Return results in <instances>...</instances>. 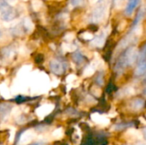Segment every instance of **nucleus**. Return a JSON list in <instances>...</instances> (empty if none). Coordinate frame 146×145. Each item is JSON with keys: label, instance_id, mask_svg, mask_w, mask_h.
Returning <instances> with one entry per match:
<instances>
[{"label": "nucleus", "instance_id": "f257e3e1", "mask_svg": "<svg viewBox=\"0 0 146 145\" xmlns=\"http://www.w3.org/2000/svg\"><path fill=\"white\" fill-rule=\"evenodd\" d=\"M136 60H138V53L133 46L125 49L117 57L114 64V71L117 74L121 73L132 65Z\"/></svg>", "mask_w": 146, "mask_h": 145}, {"label": "nucleus", "instance_id": "f03ea898", "mask_svg": "<svg viewBox=\"0 0 146 145\" xmlns=\"http://www.w3.org/2000/svg\"><path fill=\"white\" fill-rule=\"evenodd\" d=\"M109 5V0H98L96 3L92 13V19L93 20V23L98 22L102 19L104 18L107 7Z\"/></svg>", "mask_w": 146, "mask_h": 145}, {"label": "nucleus", "instance_id": "7ed1b4c3", "mask_svg": "<svg viewBox=\"0 0 146 145\" xmlns=\"http://www.w3.org/2000/svg\"><path fill=\"white\" fill-rule=\"evenodd\" d=\"M108 144L104 133H88L81 142L80 145H106Z\"/></svg>", "mask_w": 146, "mask_h": 145}, {"label": "nucleus", "instance_id": "20e7f679", "mask_svg": "<svg viewBox=\"0 0 146 145\" xmlns=\"http://www.w3.org/2000/svg\"><path fill=\"white\" fill-rule=\"evenodd\" d=\"M50 69L54 74L61 76L67 71L68 62L62 57H56L50 62Z\"/></svg>", "mask_w": 146, "mask_h": 145}, {"label": "nucleus", "instance_id": "39448f33", "mask_svg": "<svg viewBox=\"0 0 146 145\" xmlns=\"http://www.w3.org/2000/svg\"><path fill=\"white\" fill-rule=\"evenodd\" d=\"M33 24L32 21L29 18H25L24 20L21 21V23H19L15 27H13L12 32H14L16 35L28 33L33 30Z\"/></svg>", "mask_w": 146, "mask_h": 145}, {"label": "nucleus", "instance_id": "423d86ee", "mask_svg": "<svg viewBox=\"0 0 146 145\" xmlns=\"http://www.w3.org/2000/svg\"><path fill=\"white\" fill-rule=\"evenodd\" d=\"M128 108L133 112H141L146 109V100L140 97H133L128 102Z\"/></svg>", "mask_w": 146, "mask_h": 145}, {"label": "nucleus", "instance_id": "0eeeda50", "mask_svg": "<svg viewBox=\"0 0 146 145\" xmlns=\"http://www.w3.org/2000/svg\"><path fill=\"white\" fill-rule=\"evenodd\" d=\"M18 16L17 10L12 6H9L6 9L1 12V19L4 21H11Z\"/></svg>", "mask_w": 146, "mask_h": 145}, {"label": "nucleus", "instance_id": "6e6552de", "mask_svg": "<svg viewBox=\"0 0 146 145\" xmlns=\"http://www.w3.org/2000/svg\"><path fill=\"white\" fill-rule=\"evenodd\" d=\"M72 60L78 66H81V65H84L86 62H88L87 57L86 56H84L79 50H76L72 54Z\"/></svg>", "mask_w": 146, "mask_h": 145}, {"label": "nucleus", "instance_id": "1a4fd4ad", "mask_svg": "<svg viewBox=\"0 0 146 145\" xmlns=\"http://www.w3.org/2000/svg\"><path fill=\"white\" fill-rule=\"evenodd\" d=\"M134 75L136 77H145L146 76V60L138 62V66L135 68Z\"/></svg>", "mask_w": 146, "mask_h": 145}, {"label": "nucleus", "instance_id": "9d476101", "mask_svg": "<svg viewBox=\"0 0 146 145\" xmlns=\"http://www.w3.org/2000/svg\"><path fill=\"white\" fill-rule=\"evenodd\" d=\"M145 15V9H144V7H141L139 10H138V13L134 18V20L133 21V24H132V28L133 27H135L139 23V21L143 19L144 15Z\"/></svg>", "mask_w": 146, "mask_h": 145}, {"label": "nucleus", "instance_id": "9b49d317", "mask_svg": "<svg viewBox=\"0 0 146 145\" xmlns=\"http://www.w3.org/2000/svg\"><path fill=\"white\" fill-rule=\"evenodd\" d=\"M139 0H129L126 9H125V13L127 15H130L133 12V10L135 9L137 5L139 4Z\"/></svg>", "mask_w": 146, "mask_h": 145}, {"label": "nucleus", "instance_id": "f8f14e48", "mask_svg": "<svg viewBox=\"0 0 146 145\" xmlns=\"http://www.w3.org/2000/svg\"><path fill=\"white\" fill-rule=\"evenodd\" d=\"M117 91V86L115 85V83L114 81V79H110V80L109 81V83L106 85L105 88V92L109 95L114 93L115 91Z\"/></svg>", "mask_w": 146, "mask_h": 145}, {"label": "nucleus", "instance_id": "ddd939ff", "mask_svg": "<svg viewBox=\"0 0 146 145\" xmlns=\"http://www.w3.org/2000/svg\"><path fill=\"white\" fill-rule=\"evenodd\" d=\"M146 60V42L139 48L138 52V62Z\"/></svg>", "mask_w": 146, "mask_h": 145}, {"label": "nucleus", "instance_id": "4468645a", "mask_svg": "<svg viewBox=\"0 0 146 145\" xmlns=\"http://www.w3.org/2000/svg\"><path fill=\"white\" fill-rule=\"evenodd\" d=\"M104 74L102 73H98V74L95 76V78H94V82H95V84L97 85H99V86H101V85H104Z\"/></svg>", "mask_w": 146, "mask_h": 145}, {"label": "nucleus", "instance_id": "2eb2a0df", "mask_svg": "<svg viewBox=\"0 0 146 145\" xmlns=\"http://www.w3.org/2000/svg\"><path fill=\"white\" fill-rule=\"evenodd\" d=\"M135 126V124L133 122H127V123H121V124H118L117 126H115V129L116 130H123V129H126V128H129V127H132Z\"/></svg>", "mask_w": 146, "mask_h": 145}, {"label": "nucleus", "instance_id": "dca6fc26", "mask_svg": "<svg viewBox=\"0 0 146 145\" xmlns=\"http://www.w3.org/2000/svg\"><path fill=\"white\" fill-rule=\"evenodd\" d=\"M71 6L74 8H80L84 5L85 0H68Z\"/></svg>", "mask_w": 146, "mask_h": 145}, {"label": "nucleus", "instance_id": "f3484780", "mask_svg": "<svg viewBox=\"0 0 146 145\" xmlns=\"http://www.w3.org/2000/svg\"><path fill=\"white\" fill-rule=\"evenodd\" d=\"M9 6H10V5L6 0H0V12L6 9Z\"/></svg>", "mask_w": 146, "mask_h": 145}, {"label": "nucleus", "instance_id": "a211bd4d", "mask_svg": "<svg viewBox=\"0 0 146 145\" xmlns=\"http://www.w3.org/2000/svg\"><path fill=\"white\" fill-rule=\"evenodd\" d=\"M28 145H46V144L44 142H34V143H32Z\"/></svg>", "mask_w": 146, "mask_h": 145}, {"label": "nucleus", "instance_id": "6ab92c4d", "mask_svg": "<svg viewBox=\"0 0 146 145\" xmlns=\"http://www.w3.org/2000/svg\"><path fill=\"white\" fill-rule=\"evenodd\" d=\"M143 134H144V138H145V139L146 140V127L145 128H144V130H143Z\"/></svg>", "mask_w": 146, "mask_h": 145}, {"label": "nucleus", "instance_id": "aec40b11", "mask_svg": "<svg viewBox=\"0 0 146 145\" xmlns=\"http://www.w3.org/2000/svg\"><path fill=\"white\" fill-rule=\"evenodd\" d=\"M61 145H68V144H66V143H64V144H61Z\"/></svg>", "mask_w": 146, "mask_h": 145}, {"label": "nucleus", "instance_id": "412c9836", "mask_svg": "<svg viewBox=\"0 0 146 145\" xmlns=\"http://www.w3.org/2000/svg\"><path fill=\"white\" fill-rule=\"evenodd\" d=\"M1 35H2V32H1V29H0V37H1Z\"/></svg>", "mask_w": 146, "mask_h": 145}]
</instances>
